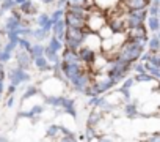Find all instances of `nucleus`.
<instances>
[{"label": "nucleus", "instance_id": "obj_1", "mask_svg": "<svg viewBox=\"0 0 160 142\" xmlns=\"http://www.w3.org/2000/svg\"><path fill=\"white\" fill-rule=\"evenodd\" d=\"M107 24V19L104 18V14L101 13V10H94L91 13H88V18H87V27L90 32H99L101 27H104Z\"/></svg>", "mask_w": 160, "mask_h": 142}, {"label": "nucleus", "instance_id": "obj_2", "mask_svg": "<svg viewBox=\"0 0 160 142\" xmlns=\"http://www.w3.org/2000/svg\"><path fill=\"white\" fill-rule=\"evenodd\" d=\"M63 90V84L60 82V79H47L44 84H42V92L46 95H50V96H57L60 95Z\"/></svg>", "mask_w": 160, "mask_h": 142}, {"label": "nucleus", "instance_id": "obj_3", "mask_svg": "<svg viewBox=\"0 0 160 142\" xmlns=\"http://www.w3.org/2000/svg\"><path fill=\"white\" fill-rule=\"evenodd\" d=\"M96 8L99 10H104V11H108L112 8H116L119 5V0H93Z\"/></svg>", "mask_w": 160, "mask_h": 142}]
</instances>
